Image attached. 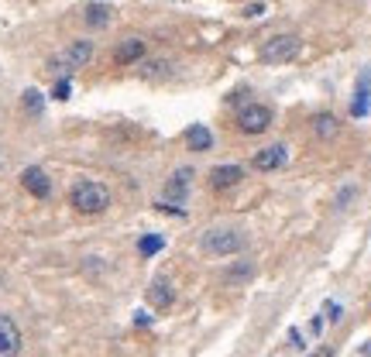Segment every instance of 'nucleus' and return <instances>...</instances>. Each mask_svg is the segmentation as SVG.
<instances>
[{"instance_id": "0eeeda50", "label": "nucleus", "mask_w": 371, "mask_h": 357, "mask_svg": "<svg viewBox=\"0 0 371 357\" xmlns=\"http://www.w3.org/2000/svg\"><path fill=\"white\" fill-rule=\"evenodd\" d=\"M21 354V330L18 323L0 313V357H18Z\"/></svg>"}, {"instance_id": "7ed1b4c3", "label": "nucleus", "mask_w": 371, "mask_h": 357, "mask_svg": "<svg viewBox=\"0 0 371 357\" xmlns=\"http://www.w3.org/2000/svg\"><path fill=\"white\" fill-rule=\"evenodd\" d=\"M303 48L299 35H272V38L261 45V62L265 65H278V62H293Z\"/></svg>"}, {"instance_id": "a878e982", "label": "nucleus", "mask_w": 371, "mask_h": 357, "mask_svg": "<svg viewBox=\"0 0 371 357\" xmlns=\"http://www.w3.org/2000/svg\"><path fill=\"white\" fill-rule=\"evenodd\" d=\"M310 357H333V347H316Z\"/></svg>"}, {"instance_id": "39448f33", "label": "nucleus", "mask_w": 371, "mask_h": 357, "mask_svg": "<svg viewBox=\"0 0 371 357\" xmlns=\"http://www.w3.org/2000/svg\"><path fill=\"white\" fill-rule=\"evenodd\" d=\"M272 127V107H265V103H244L241 110H237V131L241 134H265Z\"/></svg>"}, {"instance_id": "b1692460", "label": "nucleus", "mask_w": 371, "mask_h": 357, "mask_svg": "<svg viewBox=\"0 0 371 357\" xmlns=\"http://www.w3.org/2000/svg\"><path fill=\"white\" fill-rule=\"evenodd\" d=\"M323 326H327V319H323V316H313L310 330H313V334H316V337H320V334H323Z\"/></svg>"}, {"instance_id": "a211bd4d", "label": "nucleus", "mask_w": 371, "mask_h": 357, "mask_svg": "<svg viewBox=\"0 0 371 357\" xmlns=\"http://www.w3.org/2000/svg\"><path fill=\"white\" fill-rule=\"evenodd\" d=\"M162 247H165V240L158 238V234H145V238L137 240V255H141V258H152Z\"/></svg>"}, {"instance_id": "20e7f679", "label": "nucleus", "mask_w": 371, "mask_h": 357, "mask_svg": "<svg viewBox=\"0 0 371 357\" xmlns=\"http://www.w3.org/2000/svg\"><path fill=\"white\" fill-rule=\"evenodd\" d=\"M90 59H93V41H73V45H66L48 65H52L56 73H62V76H73V73L83 69Z\"/></svg>"}, {"instance_id": "ddd939ff", "label": "nucleus", "mask_w": 371, "mask_h": 357, "mask_svg": "<svg viewBox=\"0 0 371 357\" xmlns=\"http://www.w3.org/2000/svg\"><path fill=\"white\" fill-rule=\"evenodd\" d=\"M310 124H313V138H320V141H333L340 134V120L333 117V114H316Z\"/></svg>"}, {"instance_id": "f257e3e1", "label": "nucleus", "mask_w": 371, "mask_h": 357, "mask_svg": "<svg viewBox=\"0 0 371 357\" xmlns=\"http://www.w3.org/2000/svg\"><path fill=\"white\" fill-rule=\"evenodd\" d=\"M69 203L83 217H97V213H103L110 206V189L103 182H97V178H79L76 186L69 189Z\"/></svg>"}, {"instance_id": "9d476101", "label": "nucleus", "mask_w": 371, "mask_h": 357, "mask_svg": "<svg viewBox=\"0 0 371 357\" xmlns=\"http://www.w3.org/2000/svg\"><path fill=\"white\" fill-rule=\"evenodd\" d=\"M371 110V73L361 69L357 86H354V103H351V117H368Z\"/></svg>"}, {"instance_id": "5701e85b", "label": "nucleus", "mask_w": 371, "mask_h": 357, "mask_svg": "<svg viewBox=\"0 0 371 357\" xmlns=\"http://www.w3.org/2000/svg\"><path fill=\"white\" fill-rule=\"evenodd\" d=\"M327 319H330V323L340 319V306H337V302H327Z\"/></svg>"}, {"instance_id": "423d86ee", "label": "nucleus", "mask_w": 371, "mask_h": 357, "mask_svg": "<svg viewBox=\"0 0 371 357\" xmlns=\"http://www.w3.org/2000/svg\"><path fill=\"white\" fill-rule=\"evenodd\" d=\"M286 161H289V148L286 144H268V148L254 151L251 169L254 172H278V169H286Z\"/></svg>"}, {"instance_id": "6e6552de", "label": "nucleus", "mask_w": 371, "mask_h": 357, "mask_svg": "<svg viewBox=\"0 0 371 357\" xmlns=\"http://www.w3.org/2000/svg\"><path fill=\"white\" fill-rule=\"evenodd\" d=\"M244 178V169L241 165H216V169H210V189L214 193H227V189H234L237 182Z\"/></svg>"}, {"instance_id": "1a4fd4ad", "label": "nucleus", "mask_w": 371, "mask_h": 357, "mask_svg": "<svg viewBox=\"0 0 371 357\" xmlns=\"http://www.w3.org/2000/svg\"><path fill=\"white\" fill-rule=\"evenodd\" d=\"M21 186L31 193L35 199H48V193H52V178L45 176V169H38V165H31V169H24V176H21Z\"/></svg>"}, {"instance_id": "4be33fe9", "label": "nucleus", "mask_w": 371, "mask_h": 357, "mask_svg": "<svg viewBox=\"0 0 371 357\" xmlns=\"http://www.w3.org/2000/svg\"><path fill=\"white\" fill-rule=\"evenodd\" d=\"M289 347H293V351H303V334H299V330H289Z\"/></svg>"}, {"instance_id": "bb28decb", "label": "nucleus", "mask_w": 371, "mask_h": 357, "mask_svg": "<svg viewBox=\"0 0 371 357\" xmlns=\"http://www.w3.org/2000/svg\"><path fill=\"white\" fill-rule=\"evenodd\" d=\"M361 357H371V343H365V347H361Z\"/></svg>"}, {"instance_id": "f3484780", "label": "nucleus", "mask_w": 371, "mask_h": 357, "mask_svg": "<svg viewBox=\"0 0 371 357\" xmlns=\"http://www.w3.org/2000/svg\"><path fill=\"white\" fill-rule=\"evenodd\" d=\"M86 24L90 28H107L110 24V7L107 4H90L86 7Z\"/></svg>"}, {"instance_id": "412c9836", "label": "nucleus", "mask_w": 371, "mask_h": 357, "mask_svg": "<svg viewBox=\"0 0 371 357\" xmlns=\"http://www.w3.org/2000/svg\"><path fill=\"white\" fill-rule=\"evenodd\" d=\"M265 14V4H248L244 7V18H261Z\"/></svg>"}, {"instance_id": "393cba45", "label": "nucleus", "mask_w": 371, "mask_h": 357, "mask_svg": "<svg viewBox=\"0 0 371 357\" xmlns=\"http://www.w3.org/2000/svg\"><path fill=\"white\" fill-rule=\"evenodd\" d=\"M354 196H357V189H344V193L337 196V206H344V203H348V199H354Z\"/></svg>"}, {"instance_id": "9b49d317", "label": "nucleus", "mask_w": 371, "mask_h": 357, "mask_svg": "<svg viewBox=\"0 0 371 357\" xmlns=\"http://www.w3.org/2000/svg\"><path fill=\"white\" fill-rule=\"evenodd\" d=\"M172 285L165 282V278H155L152 285H148V306L155 309V313H162V309H169L172 306Z\"/></svg>"}, {"instance_id": "2eb2a0df", "label": "nucleus", "mask_w": 371, "mask_h": 357, "mask_svg": "<svg viewBox=\"0 0 371 357\" xmlns=\"http://www.w3.org/2000/svg\"><path fill=\"white\" fill-rule=\"evenodd\" d=\"M251 278H254V261L251 258L237 261V265H231V268L224 272V282H227V285H244V282H251Z\"/></svg>"}, {"instance_id": "4468645a", "label": "nucleus", "mask_w": 371, "mask_h": 357, "mask_svg": "<svg viewBox=\"0 0 371 357\" xmlns=\"http://www.w3.org/2000/svg\"><path fill=\"white\" fill-rule=\"evenodd\" d=\"M114 59H117V65H131V62H141V59H145V41H141V38L120 41L117 52H114Z\"/></svg>"}, {"instance_id": "f8f14e48", "label": "nucleus", "mask_w": 371, "mask_h": 357, "mask_svg": "<svg viewBox=\"0 0 371 357\" xmlns=\"http://www.w3.org/2000/svg\"><path fill=\"white\" fill-rule=\"evenodd\" d=\"M182 138H186V148H189V151H210V148H214V134H210V127H203V124H189Z\"/></svg>"}, {"instance_id": "6ab92c4d", "label": "nucleus", "mask_w": 371, "mask_h": 357, "mask_svg": "<svg viewBox=\"0 0 371 357\" xmlns=\"http://www.w3.org/2000/svg\"><path fill=\"white\" fill-rule=\"evenodd\" d=\"M41 107H45V97L38 90H24V110L28 114H41Z\"/></svg>"}, {"instance_id": "aec40b11", "label": "nucleus", "mask_w": 371, "mask_h": 357, "mask_svg": "<svg viewBox=\"0 0 371 357\" xmlns=\"http://www.w3.org/2000/svg\"><path fill=\"white\" fill-rule=\"evenodd\" d=\"M69 93H73V82H69V76H62V80L56 82V90H52V97H56V100H69Z\"/></svg>"}, {"instance_id": "dca6fc26", "label": "nucleus", "mask_w": 371, "mask_h": 357, "mask_svg": "<svg viewBox=\"0 0 371 357\" xmlns=\"http://www.w3.org/2000/svg\"><path fill=\"white\" fill-rule=\"evenodd\" d=\"M189 178H193L189 169H179V172H172V178L165 182V196H169V199H182L186 193H189Z\"/></svg>"}, {"instance_id": "f03ea898", "label": "nucleus", "mask_w": 371, "mask_h": 357, "mask_svg": "<svg viewBox=\"0 0 371 357\" xmlns=\"http://www.w3.org/2000/svg\"><path fill=\"white\" fill-rule=\"evenodd\" d=\"M241 247H244V234L234 227H216V230H207V238H203V251L214 258H231Z\"/></svg>"}]
</instances>
